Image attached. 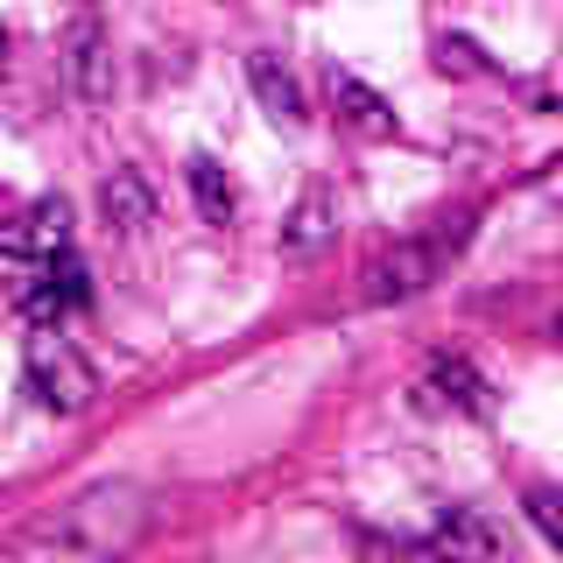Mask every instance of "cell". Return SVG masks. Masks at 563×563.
<instances>
[{"label": "cell", "mask_w": 563, "mask_h": 563, "mask_svg": "<svg viewBox=\"0 0 563 563\" xmlns=\"http://www.w3.org/2000/svg\"><path fill=\"white\" fill-rule=\"evenodd\" d=\"M155 521H163V493L148 479H99L70 493L57 515L22 528L0 563H128Z\"/></svg>", "instance_id": "obj_1"}, {"label": "cell", "mask_w": 563, "mask_h": 563, "mask_svg": "<svg viewBox=\"0 0 563 563\" xmlns=\"http://www.w3.org/2000/svg\"><path fill=\"white\" fill-rule=\"evenodd\" d=\"M465 240H472V211H444V219H430L422 233L380 246V254L360 268V303L380 310V303H409V296H422L457 254H465Z\"/></svg>", "instance_id": "obj_2"}, {"label": "cell", "mask_w": 563, "mask_h": 563, "mask_svg": "<svg viewBox=\"0 0 563 563\" xmlns=\"http://www.w3.org/2000/svg\"><path fill=\"white\" fill-rule=\"evenodd\" d=\"M22 387L35 395V409L49 416H85L99 401V374L78 352V339H64V324H35L22 345Z\"/></svg>", "instance_id": "obj_3"}, {"label": "cell", "mask_w": 563, "mask_h": 563, "mask_svg": "<svg viewBox=\"0 0 563 563\" xmlns=\"http://www.w3.org/2000/svg\"><path fill=\"white\" fill-rule=\"evenodd\" d=\"M92 303V275L78 268V261H35V268L14 282V310L29 317V324H64L70 310Z\"/></svg>", "instance_id": "obj_4"}, {"label": "cell", "mask_w": 563, "mask_h": 563, "mask_svg": "<svg viewBox=\"0 0 563 563\" xmlns=\"http://www.w3.org/2000/svg\"><path fill=\"white\" fill-rule=\"evenodd\" d=\"M422 409H451V416H472V422H486L493 416V387L486 374L465 360V352H437L430 366H422Z\"/></svg>", "instance_id": "obj_5"}, {"label": "cell", "mask_w": 563, "mask_h": 563, "mask_svg": "<svg viewBox=\"0 0 563 563\" xmlns=\"http://www.w3.org/2000/svg\"><path fill=\"white\" fill-rule=\"evenodd\" d=\"M64 85L85 106H106V99H113V35H106L92 14L64 35Z\"/></svg>", "instance_id": "obj_6"}, {"label": "cell", "mask_w": 563, "mask_h": 563, "mask_svg": "<svg viewBox=\"0 0 563 563\" xmlns=\"http://www.w3.org/2000/svg\"><path fill=\"white\" fill-rule=\"evenodd\" d=\"M430 550H437V563H507L500 556V528H493L479 507H465V500H451L444 515H437Z\"/></svg>", "instance_id": "obj_7"}, {"label": "cell", "mask_w": 563, "mask_h": 563, "mask_svg": "<svg viewBox=\"0 0 563 563\" xmlns=\"http://www.w3.org/2000/svg\"><path fill=\"white\" fill-rule=\"evenodd\" d=\"M0 246H8L14 261H64L70 254V205L64 198H35L22 219L0 233Z\"/></svg>", "instance_id": "obj_8"}, {"label": "cell", "mask_w": 563, "mask_h": 563, "mask_svg": "<svg viewBox=\"0 0 563 563\" xmlns=\"http://www.w3.org/2000/svg\"><path fill=\"white\" fill-rule=\"evenodd\" d=\"M331 106H339V120L352 134H366V141H395L401 134V120H395V106H387L366 78H352V70L331 64Z\"/></svg>", "instance_id": "obj_9"}, {"label": "cell", "mask_w": 563, "mask_h": 563, "mask_svg": "<svg viewBox=\"0 0 563 563\" xmlns=\"http://www.w3.org/2000/svg\"><path fill=\"white\" fill-rule=\"evenodd\" d=\"M331 233H339V198H331V184L324 176H310L303 184V198H296V211L289 219H282V254H317V246H324Z\"/></svg>", "instance_id": "obj_10"}, {"label": "cell", "mask_w": 563, "mask_h": 563, "mask_svg": "<svg viewBox=\"0 0 563 563\" xmlns=\"http://www.w3.org/2000/svg\"><path fill=\"white\" fill-rule=\"evenodd\" d=\"M246 85H254L261 106H268L275 128H303V85L289 78V64H282L275 49H254V57H246Z\"/></svg>", "instance_id": "obj_11"}, {"label": "cell", "mask_w": 563, "mask_h": 563, "mask_svg": "<svg viewBox=\"0 0 563 563\" xmlns=\"http://www.w3.org/2000/svg\"><path fill=\"white\" fill-rule=\"evenodd\" d=\"M99 211H106V225H113V233H141V225H155V190H148V176L120 163V169L99 184Z\"/></svg>", "instance_id": "obj_12"}, {"label": "cell", "mask_w": 563, "mask_h": 563, "mask_svg": "<svg viewBox=\"0 0 563 563\" xmlns=\"http://www.w3.org/2000/svg\"><path fill=\"white\" fill-rule=\"evenodd\" d=\"M184 184H190V205H198V219L205 225H233V211H240V190H233V176H225L219 155H190L184 163Z\"/></svg>", "instance_id": "obj_13"}, {"label": "cell", "mask_w": 563, "mask_h": 563, "mask_svg": "<svg viewBox=\"0 0 563 563\" xmlns=\"http://www.w3.org/2000/svg\"><path fill=\"white\" fill-rule=\"evenodd\" d=\"M528 521L542 528V542H550V550H563V493L556 486H528Z\"/></svg>", "instance_id": "obj_14"}, {"label": "cell", "mask_w": 563, "mask_h": 563, "mask_svg": "<svg viewBox=\"0 0 563 563\" xmlns=\"http://www.w3.org/2000/svg\"><path fill=\"white\" fill-rule=\"evenodd\" d=\"M556 345H563V317H556Z\"/></svg>", "instance_id": "obj_15"}, {"label": "cell", "mask_w": 563, "mask_h": 563, "mask_svg": "<svg viewBox=\"0 0 563 563\" xmlns=\"http://www.w3.org/2000/svg\"><path fill=\"white\" fill-rule=\"evenodd\" d=\"M0 57H8V35H0Z\"/></svg>", "instance_id": "obj_16"}]
</instances>
